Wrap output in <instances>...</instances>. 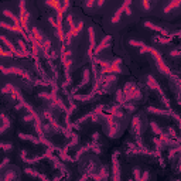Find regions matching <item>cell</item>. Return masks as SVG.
<instances>
[{
  "instance_id": "7",
  "label": "cell",
  "mask_w": 181,
  "mask_h": 181,
  "mask_svg": "<svg viewBox=\"0 0 181 181\" xmlns=\"http://www.w3.org/2000/svg\"><path fill=\"white\" fill-rule=\"evenodd\" d=\"M0 40L3 41V44H4V45H6V47H7L10 51H13L14 54H17V51H16V47L13 45V43H11V41L9 40V38H7V37H6V35H1V37H0Z\"/></svg>"
},
{
  "instance_id": "25",
  "label": "cell",
  "mask_w": 181,
  "mask_h": 181,
  "mask_svg": "<svg viewBox=\"0 0 181 181\" xmlns=\"http://www.w3.org/2000/svg\"><path fill=\"white\" fill-rule=\"evenodd\" d=\"M68 6H69V0H64V6H62V10H67L68 9Z\"/></svg>"
},
{
  "instance_id": "1",
  "label": "cell",
  "mask_w": 181,
  "mask_h": 181,
  "mask_svg": "<svg viewBox=\"0 0 181 181\" xmlns=\"http://www.w3.org/2000/svg\"><path fill=\"white\" fill-rule=\"evenodd\" d=\"M20 23L21 27L24 28V31L27 33L28 30V11L26 9V0H20Z\"/></svg>"
},
{
  "instance_id": "24",
  "label": "cell",
  "mask_w": 181,
  "mask_h": 181,
  "mask_svg": "<svg viewBox=\"0 0 181 181\" xmlns=\"http://www.w3.org/2000/svg\"><path fill=\"white\" fill-rule=\"evenodd\" d=\"M133 174H135L136 178H140V170H139V169H135V170H133Z\"/></svg>"
},
{
  "instance_id": "8",
  "label": "cell",
  "mask_w": 181,
  "mask_h": 181,
  "mask_svg": "<svg viewBox=\"0 0 181 181\" xmlns=\"http://www.w3.org/2000/svg\"><path fill=\"white\" fill-rule=\"evenodd\" d=\"M3 14L6 16V17H9V19H11L13 20V24H17V26H21V23H20V19L17 17V16H14L13 13H11L10 10H4L3 11Z\"/></svg>"
},
{
  "instance_id": "23",
  "label": "cell",
  "mask_w": 181,
  "mask_h": 181,
  "mask_svg": "<svg viewBox=\"0 0 181 181\" xmlns=\"http://www.w3.org/2000/svg\"><path fill=\"white\" fill-rule=\"evenodd\" d=\"M143 7H144L146 10H149L150 9V1L149 0H143Z\"/></svg>"
},
{
  "instance_id": "12",
  "label": "cell",
  "mask_w": 181,
  "mask_h": 181,
  "mask_svg": "<svg viewBox=\"0 0 181 181\" xmlns=\"http://www.w3.org/2000/svg\"><path fill=\"white\" fill-rule=\"evenodd\" d=\"M180 4H181V0H173L171 3H169V4L166 6V9H164V11H166V13H169V11H170V10H173L174 7H178Z\"/></svg>"
},
{
  "instance_id": "26",
  "label": "cell",
  "mask_w": 181,
  "mask_h": 181,
  "mask_svg": "<svg viewBox=\"0 0 181 181\" xmlns=\"http://www.w3.org/2000/svg\"><path fill=\"white\" fill-rule=\"evenodd\" d=\"M130 3H132V0H125L122 6H123V7H130Z\"/></svg>"
},
{
  "instance_id": "17",
  "label": "cell",
  "mask_w": 181,
  "mask_h": 181,
  "mask_svg": "<svg viewBox=\"0 0 181 181\" xmlns=\"http://www.w3.org/2000/svg\"><path fill=\"white\" fill-rule=\"evenodd\" d=\"M151 129L154 130V133H157V135H159L160 137H163V136H166V135H164V133L161 132V129H160L159 126L156 125V123H151Z\"/></svg>"
},
{
  "instance_id": "9",
  "label": "cell",
  "mask_w": 181,
  "mask_h": 181,
  "mask_svg": "<svg viewBox=\"0 0 181 181\" xmlns=\"http://www.w3.org/2000/svg\"><path fill=\"white\" fill-rule=\"evenodd\" d=\"M123 10H125V7L122 6L120 9H117V10L115 11V14H113V17H112V23H113V24H116V23H119V20H120V17H122V13H123Z\"/></svg>"
},
{
  "instance_id": "15",
  "label": "cell",
  "mask_w": 181,
  "mask_h": 181,
  "mask_svg": "<svg viewBox=\"0 0 181 181\" xmlns=\"http://www.w3.org/2000/svg\"><path fill=\"white\" fill-rule=\"evenodd\" d=\"M45 3L50 6V7H53L54 10H60V1L58 0H45Z\"/></svg>"
},
{
  "instance_id": "19",
  "label": "cell",
  "mask_w": 181,
  "mask_h": 181,
  "mask_svg": "<svg viewBox=\"0 0 181 181\" xmlns=\"http://www.w3.org/2000/svg\"><path fill=\"white\" fill-rule=\"evenodd\" d=\"M129 43H130V45H133V47H139V48H141V47L144 45V43H141V41H136V40H130Z\"/></svg>"
},
{
  "instance_id": "21",
  "label": "cell",
  "mask_w": 181,
  "mask_h": 181,
  "mask_svg": "<svg viewBox=\"0 0 181 181\" xmlns=\"http://www.w3.org/2000/svg\"><path fill=\"white\" fill-rule=\"evenodd\" d=\"M154 40H156L157 43H161V44H169V43H170V40H169V38H161V37H156Z\"/></svg>"
},
{
  "instance_id": "2",
  "label": "cell",
  "mask_w": 181,
  "mask_h": 181,
  "mask_svg": "<svg viewBox=\"0 0 181 181\" xmlns=\"http://www.w3.org/2000/svg\"><path fill=\"white\" fill-rule=\"evenodd\" d=\"M1 72L3 74H16V75H20V76H26L27 79H31V76L27 74L24 69L21 68H16V67H11V68H6V67H1Z\"/></svg>"
},
{
  "instance_id": "14",
  "label": "cell",
  "mask_w": 181,
  "mask_h": 181,
  "mask_svg": "<svg viewBox=\"0 0 181 181\" xmlns=\"http://www.w3.org/2000/svg\"><path fill=\"white\" fill-rule=\"evenodd\" d=\"M1 119H3V126H1V129H0V132H1V133H4V132H6V129L10 126V120L6 117V115H1Z\"/></svg>"
},
{
  "instance_id": "20",
  "label": "cell",
  "mask_w": 181,
  "mask_h": 181,
  "mask_svg": "<svg viewBox=\"0 0 181 181\" xmlns=\"http://www.w3.org/2000/svg\"><path fill=\"white\" fill-rule=\"evenodd\" d=\"M19 48L21 50V51H27V45H26V43L23 41V40H19Z\"/></svg>"
},
{
  "instance_id": "6",
  "label": "cell",
  "mask_w": 181,
  "mask_h": 181,
  "mask_svg": "<svg viewBox=\"0 0 181 181\" xmlns=\"http://www.w3.org/2000/svg\"><path fill=\"white\" fill-rule=\"evenodd\" d=\"M112 169H113V178L119 180V161H117V153H115L112 159Z\"/></svg>"
},
{
  "instance_id": "22",
  "label": "cell",
  "mask_w": 181,
  "mask_h": 181,
  "mask_svg": "<svg viewBox=\"0 0 181 181\" xmlns=\"http://www.w3.org/2000/svg\"><path fill=\"white\" fill-rule=\"evenodd\" d=\"M1 149L4 150V151H7V150L13 149V146H11V144H6V143H1Z\"/></svg>"
},
{
  "instance_id": "11",
  "label": "cell",
  "mask_w": 181,
  "mask_h": 181,
  "mask_svg": "<svg viewBox=\"0 0 181 181\" xmlns=\"http://www.w3.org/2000/svg\"><path fill=\"white\" fill-rule=\"evenodd\" d=\"M89 79H91V72H89V69L86 68L85 71H84V79H82V82L79 84L78 88H82V86H85L88 82H89Z\"/></svg>"
},
{
  "instance_id": "10",
  "label": "cell",
  "mask_w": 181,
  "mask_h": 181,
  "mask_svg": "<svg viewBox=\"0 0 181 181\" xmlns=\"http://www.w3.org/2000/svg\"><path fill=\"white\" fill-rule=\"evenodd\" d=\"M19 137L23 139V140H28V141H33V143H40V141H41V139H37V137H34V136H30V135H23V133H20V135H19Z\"/></svg>"
},
{
  "instance_id": "18",
  "label": "cell",
  "mask_w": 181,
  "mask_h": 181,
  "mask_svg": "<svg viewBox=\"0 0 181 181\" xmlns=\"http://www.w3.org/2000/svg\"><path fill=\"white\" fill-rule=\"evenodd\" d=\"M133 128H135V130H136V133H140V122H139V117H135L133 119Z\"/></svg>"
},
{
  "instance_id": "3",
  "label": "cell",
  "mask_w": 181,
  "mask_h": 181,
  "mask_svg": "<svg viewBox=\"0 0 181 181\" xmlns=\"http://www.w3.org/2000/svg\"><path fill=\"white\" fill-rule=\"evenodd\" d=\"M144 26L146 27H149V28H151V30H154V31H157V33H160L161 35H164V37H167V35H170L169 34V31L167 30H164V28H161L160 26H156V24H153L151 21H146L144 23Z\"/></svg>"
},
{
  "instance_id": "28",
  "label": "cell",
  "mask_w": 181,
  "mask_h": 181,
  "mask_svg": "<svg viewBox=\"0 0 181 181\" xmlns=\"http://www.w3.org/2000/svg\"><path fill=\"white\" fill-rule=\"evenodd\" d=\"M125 11H126V14H128V16L132 14V9H130V7H125Z\"/></svg>"
},
{
  "instance_id": "4",
  "label": "cell",
  "mask_w": 181,
  "mask_h": 181,
  "mask_svg": "<svg viewBox=\"0 0 181 181\" xmlns=\"http://www.w3.org/2000/svg\"><path fill=\"white\" fill-rule=\"evenodd\" d=\"M88 33H89V54H92V50H95L96 48L95 30H94V27H89V28H88Z\"/></svg>"
},
{
  "instance_id": "5",
  "label": "cell",
  "mask_w": 181,
  "mask_h": 181,
  "mask_svg": "<svg viewBox=\"0 0 181 181\" xmlns=\"http://www.w3.org/2000/svg\"><path fill=\"white\" fill-rule=\"evenodd\" d=\"M112 40V37L110 35H106V37H103V40L99 43V45H96V48H95V54H99L102 50H105L107 47V44H109V41Z\"/></svg>"
},
{
  "instance_id": "27",
  "label": "cell",
  "mask_w": 181,
  "mask_h": 181,
  "mask_svg": "<svg viewBox=\"0 0 181 181\" xmlns=\"http://www.w3.org/2000/svg\"><path fill=\"white\" fill-rule=\"evenodd\" d=\"M7 163H9V159H7V157H6V159L3 160V163H1V166H0V167H1V169H4V166H6V164H7Z\"/></svg>"
},
{
  "instance_id": "13",
  "label": "cell",
  "mask_w": 181,
  "mask_h": 181,
  "mask_svg": "<svg viewBox=\"0 0 181 181\" xmlns=\"http://www.w3.org/2000/svg\"><path fill=\"white\" fill-rule=\"evenodd\" d=\"M147 112H151V113H154V115H167V113H169L167 110H163V109H157V107H153V106L147 107Z\"/></svg>"
},
{
  "instance_id": "16",
  "label": "cell",
  "mask_w": 181,
  "mask_h": 181,
  "mask_svg": "<svg viewBox=\"0 0 181 181\" xmlns=\"http://www.w3.org/2000/svg\"><path fill=\"white\" fill-rule=\"evenodd\" d=\"M26 173H27V174H30V175H33V177H38V178H45V177H44V175H41V174H40V173H37V171H34L33 170V169H26Z\"/></svg>"
}]
</instances>
